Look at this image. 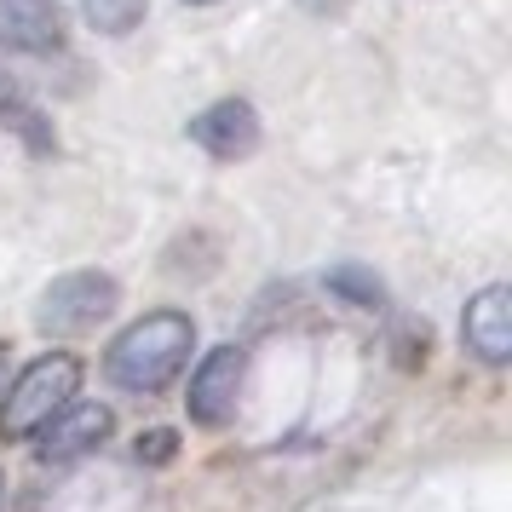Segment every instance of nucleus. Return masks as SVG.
I'll return each mask as SVG.
<instances>
[{
  "label": "nucleus",
  "instance_id": "nucleus-1",
  "mask_svg": "<svg viewBox=\"0 0 512 512\" xmlns=\"http://www.w3.org/2000/svg\"><path fill=\"white\" fill-rule=\"evenodd\" d=\"M190 351H196V323L185 311H150L139 323H127L104 351V374L116 380L121 392L156 397L185 374Z\"/></svg>",
  "mask_w": 512,
  "mask_h": 512
},
{
  "label": "nucleus",
  "instance_id": "nucleus-2",
  "mask_svg": "<svg viewBox=\"0 0 512 512\" xmlns=\"http://www.w3.org/2000/svg\"><path fill=\"white\" fill-rule=\"evenodd\" d=\"M81 374H87V369H81V357H75V351H47V357L24 363V374L6 386L0 438H6V443L35 438L58 409H70L75 397H81Z\"/></svg>",
  "mask_w": 512,
  "mask_h": 512
},
{
  "label": "nucleus",
  "instance_id": "nucleus-3",
  "mask_svg": "<svg viewBox=\"0 0 512 512\" xmlns=\"http://www.w3.org/2000/svg\"><path fill=\"white\" fill-rule=\"evenodd\" d=\"M116 300H121L116 277H104V271H64V277L35 300V328H41V334H58V340L93 334V328L116 311Z\"/></svg>",
  "mask_w": 512,
  "mask_h": 512
},
{
  "label": "nucleus",
  "instance_id": "nucleus-4",
  "mask_svg": "<svg viewBox=\"0 0 512 512\" xmlns=\"http://www.w3.org/2000/svg\"><path fill=\"white\" fill-rule=\"evenodd\" d=\"M242 380H248V351L242 346H213L196 374H190V397L185 409L196 426H225L242 403Z\"/></svg>",
  "mask_w": 512,
  "mask_h": 512
},
{
  "label": "nucleus",
  "instance_id": "nucleus-5",
  "mask_svg": "<svg viewBox=\"0 0 512 512\" xmlns=\"http://www.w3.org/2000/svg\"><path fill=\"white\" fill-rule=\"evenodd\" d=\"M116 432V415L104 409V403H70V409H58V415L35 432V449H41V461L47 466H70V461H87L98 455V443Z\"/></svg>",
  "mask_w": 512,
  "mask_h": 512
},
{
  "label": "nucleus",
  "instance_id": "nucleus-6",
  "mask_svg": "<svg viewBox=\"0 0 512 512\" xmlns=\"http://www.w3.org/2000/svg\"><path fill=\"white\" fill-rule=\"evenodd\" d=\"M190 144H202L213 162H242L259 150V116L248 98H219L202 116H190Z\"/></svg>",
  "mask_w": 512,
  "mask_h": 512
},
{
  "label": "nucleus",
  "instance_id": "nucleus-7",
  "mask_svg": "<svg viewBox=\"0 0 512 512\" xmlns=\"http://www.w3.org/2000/svg\"><path fill=\"white\" fill-rule=\"evenodd\" d=\"M461 340L489 369H507L512 363V288L507 282H489L484 294H472V305L461 317Z\"/></svg>",
  "mask_w": 512,
  "mask_h": 512
},
{
  "label": "nucleus",
  "instance_id": "nucleus-8",
  "mask_svg": "<svg viewBox=\"0 0 512 512\" xmlns=\"http://www.w3.org/2000/svg\"><path fill=\"white\" fill-rule=\"evenodd\" d=\"M64 47V6L58 0H0V52H47Z\"/></svg>",
  "mask_w": 512,
  "mask_h": 512
},
{
  "label": "nucleus",
  "instance_id": "nucleus-9",
  "mask_svg": "<svg viewBox=\"0 0 512 512\" xmlns=\"http://www.w3.org/2000/svg\"><path fill=\"white\" fill-rule=\"evenodd\" d=\"M81 18L98 35H133L144 24V0H81Z\"/></svg>",
  "mask_w": 512,
  "mask_h": 512
},
{
  "label": "nucleus",
  "instance_id": "nucleus-10",
  "mask_svg": "<svg viewBox=\"0 0 512 512\" xmlns=\"http://www.w3.org/2000/svg\"><path fill=\"white\" fill-rule=\"evenodd\" d=\"M173 449H179V432H167V426H156V432H139V443H133V455L150 466L173 461Z\"/></svg>",
  "mask_w": 512,
  "mask_h": 512
},
{
  "label": "nucleus",
  "instance_id": "nucleus-11",
  "mask_svg": "<svg viewBox=\"0 0 512 512\" xmlns=\"http://www.w3.org/2000/svg\"><path fill=\"white\" fill-rule=\"evenodd\" d=\"M0 116H18V81L0 70Z\"/></svg>",
  "mask_w": 512,
  "mask_h": 512
},
{
  "label": "nucleus",
  "instance_id": "nucleus-12",
  "mask_svg": "<svg viewBox=\"0 0 512 512\" xmlns=\"http://www.w3.org/2000/svg\"><path fill=\"white\" fill-rule=\"evenodd\" d=\"M6 374H12V351H6V340H0V397H6Z\"/></svg>",
  "mask_w": 512,
  "mask_h": 512
},
{
  "label": "nucleus",
  "instance_id": "nucleus-13",
  "mask_svg": "<svg viewBox=\"0 0 512 512\" xmlns=\"http://www.w3.org/2000/svg\"><path fill=\"white\" fill-rule=\"evenodd\" d=\"M185 6H219V0H185Z\"/></svg>",
  "mask_w": 512,
  "mask_h": 512
},
{
  "label": "nucleus",
  "instance_id": "nucleus-14",
  "mask_svg": "<svg viewBox=\"0 0 512 512\" xmlns=\"http://www.w3.org/2000/svg\"><path fill=\"white\" fill-rule=\"evenodd\" d=\"M0 495H6V484H0Z\"/></svg>",
  "mask_w": 512,
  "mask_h": 512
}]
</instances>
